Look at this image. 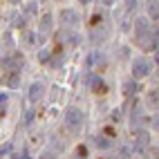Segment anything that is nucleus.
Returning a JSON list of instances; mask_svg holds the SVG:
<instances>
[{
  "label": "nucleus",
  "mask_w": 159,
  "mask_h": 159,
  "mask_svg": "<svg viewBox=\"0 0 159 159\" xmlns=\"http://www.w3.org/2000/svg\"><path fill=\"white\" fill-rule=\"evenodd\" d=\"M83 123V112L81 108H76V105H70V108L65 110V125L70 130H79Z\"/></svg>",
  "instance_id": "1"
},
{
  "label": "nucleus",
  "mask_w": 159,
  "mask_h": 159,
  "mask_svg": "<svg viewBox=\"0 0 159 159\" xmlns=\"http://www.w3.org/2000/svg\"><path fill=\"white\" fill-rule=\"evenodd\" d=\"M148 74H150V63H148V58H134L132 61V76L143 79Z\"/></svg>",
  "instance_id": "2"
},
{
  "label": "nucleus",
  "mask_w": 159,
  "mask_h": 159,
  "mask_svg": "<svg viewBox=\"0 0 159 159\" xmlns=\"http://www.w3.org/2000/svg\"><path fill=\"white\" fill-rule=\"evenodd\" d=\"M52 14H45L43 18H40V27H38V36H40V40H45V38H49V34H52Z\"/></svg>",
  "instance_id": "3"
},
{
  "label": "nucleus",
  "mask_w": 159,
  "mask_h": 159,
  "mask_svg": "<svg viewBox=\"0 0 159 159\" xmlns=\"http://www.w3.org/2000/svg\"><path fill=\"white\" fill-rule=\"evenodd\" d=\"M43 94H45V85H43V83H40V81L31 83V88H29V101L31 103L40 101V99H43Z\"/></svg>",
  "instance_id": "4"
},
{
  "label": "nucleus",
  "mask_w": 159,
  "mask_h": 159,
  "mask_svg": "<svg viewBox=\"0 0 159 159\" xmlns=\"http://www.w3.org/2000/svg\"><path fill=\"white\" fill-rule=\"evenodd\" d=\"M61 23L65 27H74L79 23V14L72 11V9H63V11H61Z\"/></svg>",
  "instance_id": "5"
},
{
  "label": "nucleus",
  "mask_w": 159,
  "mask_h": 159,
  "mask_svg": "<svg viewBox=\"0 0 159 159\" xmlns=\"http://www.w3.org/2000/svg\"><path fill=\"white\" fill-rule=\"evenodd\" d=\"M23 65H25V58L20 56V54H14V56H9V58L5 61V67H7V70H11L14 74H16L20 67H23Z\"/></svg>",
  "instance_id": "6"
},
{
  "label": "nucleus",
  "mask_w": 159,
  "mask_h": 159,
  "mask_svg": "<svg viewBox=\"0 0 159 159\" xmlns=\"http://www.w3.org/2000/svg\"><path fill=\"white\" fill-rule=\"evenodd\" d=\"M146 105L150 110H159V88H152L146 94Z\"/></svg>",
  "instance_id": "7"
},
{
  "label": "nucleus",
  "mask_w": 159,
  "mask_h": 159,
  "mask_svg": "<svg viewBox=\"0 0 159 159\" xmlns=\"http://www.w3.org/2000/svg\"><path fill=\"white\" fill-rule=\"evenodd\" d=\"M94 143H97L101 150H108V148H112V141L108 139V137H103V134H97V137H94Z\"/></svg>",
  "instance_id": "8"
},
{
  "label": "nucleus",
  "mask_w": 159,
  "mask_h": 159,
  "mask_svg": "<svg viewBox=\"0 0 159 159\" xmlns=\"http://www.w3.org/2000/svg\"><path fill=\"white\" fill-rule=\"evenodd\" d=\"M146 11H148V16H150L152 20H157L159 18V2H148L146 5Z\"/></svg>",
  "instance_id": "9"
},
{
  "label": "nucleus",
  "mask_w": 159,
  "mask_h": 159,
  "mask_svg": "<svg viewBox=\"0 0 159 159\" xmlns=\"http://www.w3.org/2000/svg\"><path fill=\"white\" fill-rule=\"evenodd\" d=\"M76 36H74V34H70V31H61V34H58V43H76Z\"/></svg>",
  "instance_id": "10"
},
{
  "label": "nucleus",
  "mask_w": 159,
  "mask_h": 159,
  "mask_svg": "<svg viewBox=\"0 0 159 159\" xmlns=\"http://www.w3.org/2000/svg\"><path fill=\"white\" fill-rule=\"evenodd\" d=\"M90 65H103V54H99V52H92L90 54Z\"/></svg>",
  "instance_id": "11"
},
{
  "label": "nucleus",
  "mask_w": 159,
  "mask_h": 159,
  "mask_svg": "<svg viewBox=\"0 0 159 159\" xmlns=\"http://www.w3.org/2000/svg\"><path fill=\"white\" fill-rule=\"evenodd\" d=\"M132 92H137V83L134 81H125L123 83V94H125V97H130Z\"/></svg>",
  "instance_id": "12"
},
{
  "label": "nucleus",
  "mask_w": 159,
  "mask_h": 159,
  "mask_svg": "<svg viewBox=\"0 0 159 159\" xmlns=\"http://www.w3.org/2000/svg\"><path fill=\"white\" fill-rule=\"evenodd\" d=\"M49 58H52V52L49 49H40L38 52V61L40 63H49Z\"/></svg>",
  "instance_id": "13"
},
{
  "label": "nucleus",
  "mask_w": 159,
  "mask_h": 159,
  "mask_svg": "<svg viewBox=\"0 0 159 159\" xmlns=\"http://www.w3.org/2000/svg\"><path fill=\"white\" fill-rule=\"evenodd\" d=\"M105 85H103V81H101V76H92V90L97 92V90H103Z\"/></svg>",
  "instance_id": "14"
},
{
  "label": "nucleus",
  "mask_w": 159,
  "mask_h": 159,
  "mask_svg": "<svg viewBox=\"0 0 159 159\" xmlns=\"http://www.w3.org/2000/svg\"><path fill=\"white\" fill-rule=\"evenodd\" d=\"M152 47H155V49H159V27H157V29H152Z\"/></svg>",
  "instance_id": "15"
},
{
  "label": "nucleus",
  "mask_w": 159,
  "mask_h": 159,
  "mask_svg": "<svg viewBox=\"0 0 159 159\" xmlns=\"http://www.w3.org/2000/svg\"><path fill=\"white\" fill-rule=\"evenodd\" d=\"M25 40H27V45H34L36 43V36L31 34V31H25Z\"/></svg>",
  "instance_id": "16"
},
{
  "label": "nucleus",
  "mask_w": 159,
  "mask_h": 159,
  "mask_svg": "<svg viewBox=\"0 0 159 159\" xmlns=\"http://www.w3.org/2000/svg\"><path fill=\"white\" fill-rule=\"evenodd\" d=\"M137 141H139V146H146V143H148V134H146V132H139Z\"/></svg>",
  "instance_id": "17"
},
{
  "label": "nucleus",
  "mask_w": 159,
  "mask_h": 159,
  "mask_svg": "<svg viewBox=\"0 0 159 159\" xmlns=\"http://www.w3.org/2000/svg\"><path fill=\"white\" fill-rule=\"evenodd\" d=\"M36 5H38V2H27V14H29V16H31V14H36V9H38Z\"/></svg>",
  "instance_id": "18"
},
{
  "label": "nucleus",
  "mask_w": 159,
  "mask_h": 159,
  "mask_svg": "<svg viewBox=\"0 0 159 159\" xmlns=\"http://www.w3.org/2000/svg\"><path fill=\"white\" fill-rule=\"evenodd\" d=\"M9 150H11V143H2V146H0V155H5Z\"/></svg>",
  "instance_id": "19"
},
{
  "label": "nucleus",
  "mask_w": 159,
  "mask_h": 159,
  "mask_svg": "<svg viewBox=\"0 0 159 159\" xmlns=\"http://www.w3.org/2000/svg\"><path fill=\"white\" fill-rule=\"evenodd\" d=\"M152 128L159 132V114H155V116H152Z\"/></svg>",
  "instance_id": "20"
},
{
  "label": "nucleus",
  "mask_w": 159,
  "mask_h": 159,
  "mask_svg": "<svg viewBox=\"0 0 159 159\" xmlns=\"http://www.w3.org/2000/svg\"><path fill=\"white\" fill-rule=\"evenodd\" d=\"M31 119H34V114H31V110H27V114H25V123H29Z\"/></svg>",
  "instance_id": "21"
},
{
  "label": "nucleus",
  "mask_w": 159,
  "mask_h": 159,
  "mask_svg": "<svg viewBox=\"0 0 159 159\" xmlns=\"http://www.w3.org/2000/svg\"><path fill=\"white\" fill-rule=\"evenodd\" d=\"M5 101H7V94H5V92H0V103H5Z\"/></svg>",
  "instance_id": "22"
},
{
  "label": "nucleus",
  "mask_w": 159,
  "mask_h": 159,
  "mask_svg": "<svg viewBox=\"0 0 159 159\" xmlns=\"http://www.w3.org/2000/svg\"><path fill=\"white\" fill-rule=\"evenodd\" d=\"M18 159H29V155H27V152H23V155H20Z\"/></svg>",
  "instance_id": "23"
},
{
  "label": "nucleus",
  "mask_w": 159,
  "mask_h": 159,
  "mask_svg": "<svg viewBox=\"0 0 159 159\" xmlns=\"http://www.w3.org/2000/svg\"><path fill=\"white\" fill-rule=\"evenodd\" d=\"M155 58H157V63H159V49H157V54H155Z\"/></svg>",
  "instance_id": "24"
}]
</instances>
